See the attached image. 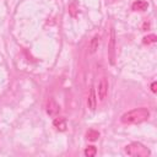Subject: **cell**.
Masks as SVG:
<instances>
[{"label": "cell", "instance_id": "1", "mask_svg": "<svg viewBox=\"0 0 157 157\" xmlns=\"http://www.w3.org/2000/svg\"><path fill=\"white\" fill-rule=\"evenodd\" d=\"M150 118V110L146 107H140L124 113L120 118L123 124H139Z\"/></svg>", "mask_w": 157, "mask_h": 157}, {"label": "cell", "instance_id": "2", "mask_svg": "<svg viewBox=\"0 0 157 157\" xmlns=\"http://www.w3.org/2000/svg\"><path fill=\"white\" fill-rule=\"evenodd\" d=\"M125 153L132 157H147L150 155V150L140 142H131L125 146Z\"/></svg>", "mask_w": 157, "mask_h": 157}, {"label": "cell", "instance_id": "3", "mask_svg": "<svg viewBox=\"0 0 157 157\" xmlns=\"http://www.w3.org/2000/svg\"><path fill=\"white\" fill-rule=\"evenodd\" d=\"M108 59L110 65H114V59H115V29L112 27L110 28V37L108 42Z\"/></svg>", "mask_w": 157, "mask_h": 157}, {"label": "cell", "instance_id": "4", "mask_svg": "<svg viewBox=\"0 0 157 157\" xmlns=\"http://www.w3.org/2000/svg\"><path fill=\"white\" fill-rule=\"evenodd\" d=\"M47 114L49 117H56L60 112V105L58 104V102L54 98H49L47 102V107H45Z\"/></svg>", "mask_w": 157, "mask_h": 157}, {"label": "cell", "instance_id": "5", "mask_svg": "<svg viewBox=\"0 0 157 157\" xmlns=\"http://www.w3.org/2000/svg\"><path fill=\"white\" fill-rule=\"evenodd\" d=\"M108 87H109L108 80L105 77H102L101 81H99V83H98V98L101 101H104L105 99V97L108 94Z\"/></svg>", "mask_w": 157, "mask_h": 157}, {"label": "cell", "instance_id": "6", "mask_svg": "<svg viewBox=\"0 0 157 157\" xmlns=\"http://www.w3.org/2000/svg\"><path fill=\"white\" fill-rule=\"evenodd\" d=\"M87 105H88L90 110H92V112L97 107V94H96V90L93 87L90 90V94H88V98H87Z\"/></svg>", "mask_w": 157, "mask_h": 157}, {"label": "cell", "instance_id": "7", "mask_svg": "<svg viewBox=\"0 0 157 157\" xmlns=\"http://www.w3.org/2000/svg\"><path fill=\"white\" fill-rule=\"evenodd\" d=\"M99 43H101V36L99 34H94L90 42V53L93 54L97 52L98 47H99Z\"/></svg>", "mask_w": 157, "mask_h": 157}, {"label": "cell", "instance_id": "8", "mask_svg": "<svg viewBox=\"0 0 157 157\" xmlns=\"http://www.w3.org/2000/svg\"><path fill=\"white\" fill-rule=\"evenodd\" d=\"M53 125L56 128V130L59 131H65L67 128V121L65 118H55L53 121Z\"/></svg>", "mask_w": 157, "mask_h": 157}, {"label": "cell", "instance_id": "9", "mask_svg": "<svg viewBox=\"0 0 157 157\" xmlns=\"http://www.w3.org/2000/svg\"><path fill=\"white\" fill-rule=\"evenodd\" d=\"M148 7V2L145 0H136L132 4V10L134 11H146Z\"/></svg>", "mask_w": 157, "mask_h": 157}, {"label": "cell", "instance_id": "10", "mask_svg": "<svg viewBox=\"0 0 157 157\" xmlns=\"http://www.w3.org/2000/svg\"><path fill=\"white\" fill-rule=\"evenodd\" d=\"M86 137L90 140V141H96L98 137H99V132L94 129H90L87 132H86Z\"/></svg>", "mask_w": 157, "mask_h": 157}, {"label": "cell", "instance_id": "11", "mask_svg": "<svg viewBox=\"0 0 157 157\" xmlns=\"http://www.w3.org/2000/svg\"><path fill=\"white\" fill-rule=\"evenodd\" d=\"M157 40V37L156 34H147L142 38V43L144 44H152V43H156Z\"/></svg>", "mask_w": 157, "mask_h": 157}, {"label": "cell", "instance_id": "12", "mask_svg": "<svg viewBox=\"0 0 157 157\" xmlns=\"http://www.w3.org/2000/svg\"><path fill=\"white\" fill-rule=\"evenodd\" d=\"M83 153H85V156H87V157H93V156L97 153V148H96L94 146H88V147L85 148Z\"/></svg>", "mask_w": 157, "mask_h": 157}, {"label": "cell", "instance_id": "13", "mask_svg": "<svg viewBox=\"0 0 157 157\" xmlns=\"http://www.w3.org/2000/svg\"><path fill=\"white\" fill-rule=\"evenodd\" d=\"M69 12L71 13V16H76L77 11H76V5H75V4H71V5L69 6Z\"/></svg>", "mask_w": 157, "mask_h": 157}, {"label": "cell", "instance_id": "14", "mask_svg": "<svg viewBox=\"0 0 157 157\" xmlns=\"http://www.w3.org/2000/svg\"><path fill=\"white\" fill-rule=\"evenodd\" d=\"M156 85H157L156 82H152V85H151V91H152L153 93H156V92H157V90H156Z\"/></svg>", "mask_w": 157, "mask_h": 157}]
</instances>
